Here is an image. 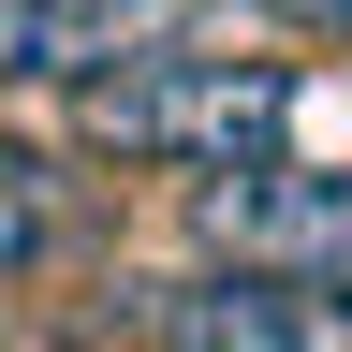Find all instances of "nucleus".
Wrapping results in <instances>:
<instances>
[{
	"instance_id": "0eeeda50",
	"label": "nucleus",
	"mask_w": 352,
	"mask_h": 352,
	"mask_svg": "<svg viewBox=\"0 0 352 352\" xmlns=\"http://www.w3.org/2000/svg\"><path fill=\"white\" fill-rule=\"evenodd\" d=\"M0 352H118V338H88V323H44V338H0Z\"/></svg>"
},
{
	"instance_id": "39448f33",
	"label": "nucleus",
	"mask_w": 352,
	"mask_h": 352,
	"mask_svg": "<svg viewBox=\"0 0 352 352\" xmlns=\"http://www.w3.org/2000/svg\"><path fill=\"white\" fill-rule=\"evenodd\" d=\"M103 176L88 147H44V132H0V294L30 279H74V264H103Z\"/></svg>"
},
{
	"instance_id": "f03ea898",
	"label": "nucleus",
	"mask_w": 352,
	"mask_h": 352,
	"mask_svg": "<svg viewBox=\"0 0 352 352\" xmlns=\"http://www.w3.org/2000/svg\"><path fill=\"white\" fill-rule=\"evenodd\" d=\"M191 250L206 264H264L323 308L352 279V162H235V176H191Z\"/></svg>"
},
{
	"instance_id": "423d86ee",
	"label": "nucleus",
	"mask_w": 352,
	"mask_h": 352,
	"mask_svg": "<svg viewBox=\"0 0 352 352\" xmlns=\"http://www.w3.org/2000/svg\"><path fill=\"white\" fill-rule=\"evenodd\" d=\"M235 15H264V30H308V44H352V0H235Z\"/></svg>"
},
{
	"instance_id": "20e7f679",
	"label": "nucleus",
	"mask_w": 352,
	"mask_h": 352,
	"mask_svg": "<svg viewBox=\"0 0 352 352\" xmlns=\"http://www.w3.org/2000/svg\"><path fill=\"white\" fill-rule=\"evenodd\" d=\"M132 308H103L88 338L118 352H323V308H308L294 279H264V264H176V279H118Z\"/></svg>"
},
{
	"instance_id": "6e6552de",
	"label": "nucleus",
	"mask_w": 352,
	"mask_h": 352,
	"mask_svg": "<svg viewBox=\"0 0 352 352\" xmlns=\"http://www.w3.org/2000/svg\"><path fill=\"white\" fill-rule=\"evenodd\" d=\"M323 323H352V279H338V294H323Z\"/></svg>"
},
{
	"instance_id": "7ed1b4c3",
	"label": "nucleus",
	"mask_w": 352,
	"mask_h": 352,
	"mask_svg": "<svg viewBox=\"0 0 352 352\" xmlns=\"http://www.w3.org/2000/svg\"><path fill=\"white\" fill-rule=\"evenodd\" d=\"M235 0H0V103L15 88H103L132 59H176V44H220Z\"/></svg>"
},
{
	"instance_id": "f257e3e1",
	"label": "nucleus",
	"mask_w": 352,
	"mask_h": 352,
	"mask_svg": "<svg viewBox=\"0 0 352 352\" xmlns=\"http://www.w3.org/2000/svg\"><path fill=\"white\" fill-rule=\"evenodd\" d=\"M294 59H264V44H176V59H132L103 88H74V147L118 162V176H235V162H279L294 132Z\"/></svg>"
}]
</instances>
